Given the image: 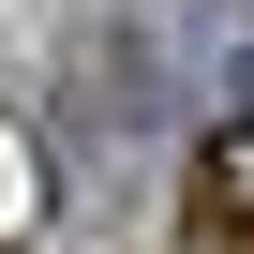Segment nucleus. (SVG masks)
<instances>
[{"label": "nucleus", "mask_w": 254, "mask_h": 254, "mask_svg": "<svg viewBox=\"0 0 254 254\" xmlns=\"http://www.w3.org/2000/svg\"><path fill=\"white\" fill-rule=\"evenodd\" d=\"M194 239L209 254H254V105L209 135V165H194Z\"/></svg>", "instance_id": "1"}]
</instances>
